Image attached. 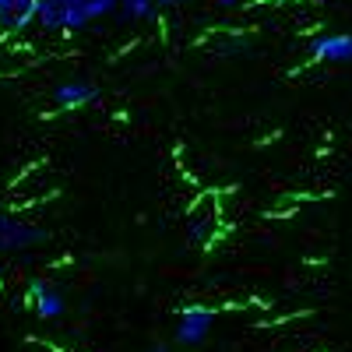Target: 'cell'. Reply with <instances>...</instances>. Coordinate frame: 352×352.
Returning <instances> with one entry per match:
<instances>
[{
  "instance_id": "1",
  "label": "cell",
  "mask_w": 352,
  "mask_h": 352,
  "mask_svg": "<svg viewBox=\"0 0 352 352\" xmlns=\"http://www.w3.org/2000/svg\"><path fill=\"white\" fill-rule=\"evenodd\" d=\"M36 21L43 32H81L92 21L88 18V0H39Z\"/></svg>"
},
{
  "instance_id": "2",
  "label": "cell",
  "mask_w": 352,
  "mask_h": 352,
  "mask_svg": "<svg viewBox=\"0 0 352 352\" xmlns=\"http://www.w3.org/2000/svg\"><path fill=\"white\" fill-rule=\"evenodd\" d=\"M212 324H215V314L208 307H201V303H190V307L180 310V320H176V342L194 349V345L204 342V335L212 331Z\"/></svg>"
},
{
  "instance_id": "3",
  "label": "cell",
  "mask_w": 352,
  "mask_h": 352,
  "mask_svg": "<svg viewBox=\"0 0 352 352\" xmlns=\"http://www.w3.org/2000/svg\"><path fill=\"white\" fill-rule=\"evenodd\" d=\"M46 236L50 232L32 226V222H18V219L0 215V250H25V247L46 243Z\"/></svg>"
},
{
  "instance_id": "4",
  "label": "cell",
  "mask_w": 352,
  "mask_h": 352,
  "mask_svg": "<svg viewBox=\"0 0 352 352\" xmlns=\"http://www.w3.org/2000/svg\"><path fill=\"white\" fill-rule=\"evenodd\" d=\"M310 56L320 64H352V36L349 32H324L310 39Z\"/></svg>"
},
{
  "instance_id": "5",
  "label": "cell",
  "mask_w": 352,
  "mask_h": 352,
  "mask_svg": "<svg viewBox=\"0 0 352 352\" xmlns=\"http://www.w3.org/2000/svg\"><path fill=\"white\" fill-rule=\"evenodd\" d=\"M39 0H0V32H25L36 25Z\"/></svg>"
},
{
  "instance_id": "6",
  "label": "cell",
  "mask_w": 352,
  "mask_h": 352,
  "mask_svg": "<svg viewBox=\"0 0 352 352\" xmlns=\"http://www.w3.org/2000/svg\"><path fill=\"white\" fill-rule=\"evenodd\" d=\"M102 92H99V85L96 81H85V78H74V81H64V85H56V92H53V102L60 106V109H78L85 102H96Z\"/></svg>"
},
{
  "instance_id": "7",
  "label": "cell",
  "mask_w": 352,
  "mask_h": 352,
  "mask_svg": "<svg viewBox=\"0 0 352 352\" xmlns=\"http://www.w3.org/2000/svg\"><path fill=\"white\" fill-rule=\"evenodd\" d=\"M28 296H32V303H36V314L43 317V320H56L64 310H67V303H64V296L56 292L50 282H43V278H36L32 285H28Z\"/></svg>"
},
{
  "instance_id": "8",
  "label": "cell",
  "mask_w": 352,
  "mask_h": 352,
  "mask_svg": "<svg viewBox=\"0 0 352 352\" xmlns=\"http://www.w3.org/2000/svg\"><path fill=\"white\" fill-rule=\"evenodd\" d=\"M124 21H152L159 14L155 0H120V8H116Z\"/></svg>"
},
{
  "instance_id": "9",
  "label": "cell",
  "mask_w": 352,
  "mask_h": 352,
  "mask_svg": "<svg viewBox=\"0 0 352 352\" xmlns=\"http://www.w3.org/2000/svg\"><path fill=\"white\" fill-rule=\"evenodd\" d=\"M215 4H219L222 11H232V8H240V4H243V0H215Z\"/></svg>"
},
{
  "instance_id": "10",
  "label": "cell",
  "mask_w": 352,
  "mask_h": 352,
  "mask_svg": "<svg viewBox=\"0 0 352 352\" xmlns=\"http://www.w3.org/2000/svg\"><path fill=\"white\" fill-rule=\"evenodd\" d=\"M155 8L162 11V8H176V0H155Z\"/></svg>"
},
{
  "instance_id": "11",
  "label": "cell",
  "mask_w": 352,
  "mask_h": 352,
  "mask_svg": "<svg viewBox=\"0 0 352 352\" xmlns=\"http://www.w3.org/2000/svg\"><path fill=\"white\" fill-rule=\"evenodd\" d=\"M152 352H169V349H166V345H155V349H152Z\"/></svg>"
},
{
  "instance_id": "12",
  "label": "cell",
  "mask_w": 352,
  "mask_h": 352,
  "mask_svg": "<svg viewBox=\"0 0 352 352\" xmlns=\"http://www.w3.org/2000/svg\"><path fill=\"white\" fill-rule=\"evenodd\" d=\"M176 4H194V0H176Z\"/></svg>"
}]
</instances>
